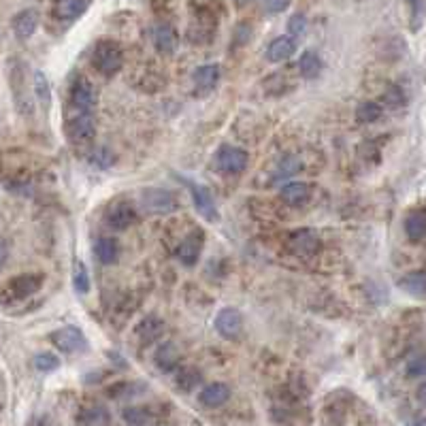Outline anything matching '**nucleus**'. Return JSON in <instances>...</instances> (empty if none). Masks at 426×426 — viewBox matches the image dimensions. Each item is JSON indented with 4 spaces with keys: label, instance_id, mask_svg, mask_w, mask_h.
Segmentation results:
<instances>
[{
    "label": "nucleus",
    "instance_id": "obj_1",
    "mask_svg": "<svg viewBox=\"0 0 426 426\" xmlns=\"http://www.w3.org/2000/svg\"><path fill=\"white\" fill-rule=\"evenodd\" d=\"M92 64L104 77H113L120 73V68L124 66V54L118 43L113 41H100L94 52H92Z\"/></svg>",
    "mask_w": 426,
    "mask_h": 426
},
{
    "label": "nucleus",
    "instance_id": "obj_2",
    "mask_svg": "<svg viewBox=\"0 0 426 426\" xmlns=\"http://www.w3.org/2000/svg\"><path fill=\"white\" fill-rule=\"evenodd\" d=\"M66 134L73 143H88L96 134V124L94 116L90 111H77L73 109V116H68L66 120Z\"/></svg>",
    "mask_w": 426,
    "mask_h": 426
},
{
    "label": "nucleus",
    "instance_id": "obj_3",
    "mask_svg": "<svg viewBox=\"0 0 426 426\" xmlns=\"http://www.w3.org/2000/svg\"><path fill=\"white\" fill-rule=\"evenodd\" d=\"M141 205L152 216H168L177 209V200L168 190L162 188H148L141 194Z\"/></svg>",
    "mask_w": 426,
    "mask_h": 426
},
{
    "label": "nucleus",
    "instance_id": "obj_4",
    "mask_svg": "<svg viewBox=\"0 0 426 426\" xmlns=\"http://www.w3.org/2000/svg\"><path fill=\"white\" fill-rule=\"evenodd\" d=\"M98 102V94L96 88L86 79V77H77L73 84H70V104L77 111H94Z\"/></svg>",
    "mask_w": 426,
    "mask_h": 426
},
{
    "label": "nucleus",
    "instance_id": "obj_5",
    "mask_svg": "<svg viewBox=\"0 0 426 426\" xmlns=\"http://www.w3.org/2000/svg\"><path fill=\"white\" fill-rule=\"evenodd\" d=\"M184 184L188 186V190H190V194H192V203H194V207L198 209L200 216H203L205 220H209V222L218 220V209H216V200H213L211 190H209L207 186L194 184V182H190V180H184Z\"/></svg>",
    "mask_w": 426,
    "mask_h": 426
},
{
    "label": "nucleus",
    "instance_id": "obj_6",
    "mask_svg": "<svg viewBox=\"0 0 426 426\" xmlns=\"http://www.w3.org/2000/svg\"><path fill=\"white\" fill-rule=\"evenodd\" d=\"M288 247L299 256H313L320 252L322 243H320V237L313 230L301 228V230H292V235L288 237Z\"/></svg>",
    "mask_w": 426,
    "mask_h": 426
},
{
    "label": "nucleus",
    "instance_id": "obj_7",
    "mask_svg": "<svg viewBox=\"0 0 426 426\" xmlns=\"http://www.w3.org/2000/svg\"><path fill=\"white\" fill-rule=\"evenodd\" d=\"M52 343L60 352H66V354H75L79 349H86V345H88L84 333L75 326H64V329H58L56 333H52Z\"/></svg>",
    "mask_w": 426,
    "mask_h": 426
},
{
    "label": "nucleus",
    "instance_id": "obj_8",
    "mask_svg": "<svg viewBox=\"0 0 426 426\" xmlns=\"http://www.w3.org/2000/svg\"><path fill=\"white\" fill-rule=\"evenodd\" d=\"M218 168L224 171V173H230V175H237L241 171H245L247 162H250V156L247 152L239 150V148H232V145H224L220 152H218Z\"/></svg>",
    "mask_w": 426,
    "mask_h": 426
},
{
    "label": "nucleus",
    "instance_id": "obj_9",
    "mask_svg": "<svg viewBox=\"0 0 426 426\" xmlns=\"http://www.w3.org/2000/svg\"><path fill=\"white\" fill-rule=\"evenodd\" d=\"M216 329L224 339H237L241 335V331H243V317H241L239 309L224 307L216 315Z\"/></svg>",
    "mask_w": 426,
    "mask_h": 426
},
{
    "label": "nucleus",
    "instance_id": "obj_10",
    "mask_svg": "<svg viewBox=\"0 0 426 426\" xmlns=\"http://www.w3.org/2000/svg\"><path fill=\"white\" fill-rule=\"evenodd\" d=\"M39 288H41V275H19L9 281L5 297L13 301H22V299L32 297Z\"/></svg>",
    "mask_w": 426,
    "mask_h": 426
},
{
    "label": "nucleus",
    "instance_id": "obj_11",
    "mask_svg": "<svg viewBox=\"0 0 426 426\" xmlns=\"http://www.w3.org/2000/svg\"><path fill=\"white\" fill-rule=\"evenodd\" d=\"M194 88H196V94L205 96L209 92H213V88L218 86L220 81V66L218 64H203L194 70Z\"/></svg>",
    "mask_w": 426,
    "mask_h": 426
},
{
    "label": "nucleus",
    "instance_id": "obj_12",
    "mask_svg": "<svg viewBox=\"0 0 426 426\" xmlns=\"http://www.w3.org/2000/svg\"><path fill=\"white\" fill-rule=\"evenodd\" d=\"M136 213L128 203H116L109 211H106V226L113 230H126L134 224Z\"/></svg>",
    "mask_w": 426,
    "mask_h": 426
},
{
    "label": "nucleus",
    "instance_id": "obj_13",
    "mask_svg": "<svg viewBox=\"0 0 426 426\" xmlns=\"http://www.w3.org/2000/svg\"><path fill=\"white\" fill-rule=\"evenodd\" d=\"M164 333V322L158 315H148L143 317L134 329L136 339L143 343V345H152L154 341H158Z\"/></svg>",
    "mask_w": 426,
    "mask_h": 426
},
{
    "label": "nucleus",
    "instance_id": "obj_14",
    "mask_svg": "<svg viewBox=\"0 0 426 426\" xmlns=\"http://www.w3.org/2000/svg\"><path fill=\"white\" fill-rule=\"evenodd\" d=\"M39 28V13L34 9H24L13 17V32L19 41H28Z\"/></svg>",
    "mask_w": 426,
    "mask_h": 426
},
{
    "label": "nucleus",
    "instance_id": "obj_15",
    "mask_svg": "<svg viewBox=\"0 0 426 426\" xmlns=\"http://www.w3.org/2000/svg\"><path fill=\"white\" fill-rule=\"evenodd\" d=\"M230 399V388L226 384H209L200 390V395H198V401L205 405V407H222L226 401Z\"/></svg>",
    "mask_w": 426,
    "mask_h": 426
},
{
    "label": "nucleus",
    "instance_id": "obj_16",
    "mask_svg": "<svg viewBox=\"0 0 426 426\" xmlns=\"http://www.w3.org/2000/svg\"><path fill=\"white\" fill-rule=\"evenodd\" d=\"M152 39H154V45L160 54L164 56H171L177 52V45H180V39H177V32L168 26V24H160L154 28V34H152Z\"/></svg>",
    "mask_w": 426,
    "mask_h": 426
},
{
    "label": "nucleus",
    "instance_id": "obj_17",
    "mask_svg": "<svg viewBox=\"0 0 426 426\" xmlns=\"http://www.w3.org/2000/svg\"><path fill=\"white\" fill-rule=\"evenodd\" d=\"M279 196H281L283 203L290 205V207H301V205H305L309 200L311 188L305 182H292V184H286L281 188Z\"/></svg>",
    "mask_w": 426,
    "mask_h": 426
},
{
    "label": "nucleus",
    "instance_id": "obj_18",
    "mask_svg": "<svg viewBox=\"0 0 426 426\" xmlns=\"http://www.w3.org/2000/svg\"><path fill=\"white\" fill-rule=\"evenodd\" d=\"M154 363L164 373H171V371H175L177 367H180V352H177L175 343H171V341L162 343L158 347V352H156Z\"/></svg>",
    "mask_w": 426,
    "mask_h": 426
},
{
    "label": "nucleus",
    "instance_id": "obj_19",
    "mask_svg": "<svg viewBox=\"0 0 426 426\" xmlns=\"http://www.w3.org/2000/svg\"><path fill=\"white\" fill-rule=\"evenodd\" d=\"M92 0H56V15L60 19L73 22L88 11Z\"/></svg>",
    "mask_w": 426,
    "mask_h": 426
},
{
    "label": "nucleus",
    "instance_id": "obj_20",
    "mask_svg": "<svg viewBox=\"0 0 426 426\" xmlns=\"http://www.w3.org/2000/svg\"><path fill=\"white\" fill-rule=\"evenodd\" d=\"M294 52H297V43H294L292 37H277V39L269 45L267 58H269L271 62H286L288 58L294 56Z\"/></svg>",
    "mask_w": 426,
    "mask_h": 426
},
{
    "label": "nucleus",
    "instance_id": "obj_21",
    "mask_svg": "<svg viewBox=\"0 0 426 426\" xmlns=\"http://www.w3.org/2000/svg\"><path fill=\"white\" fill-rule=\"evenodd\" d=\"M118 254H120V245H118V241H113L109 237L98 239L96 245H94V256L102 265H113L118 260Z\"/></svg>",
    "mask_w": 426,
    "mask_h": 426
},
{
    "label": "nucleus",
    "instance_id": "obj_22",
    "mask_svg": "<svg viewBox=\"0 0 426 426\" xmlns=\"http://www.w3.org/2000/svg\"><path fill=\"white\" fill-rule=\"evenodd\" d=\"M399 286L405 292H409L411 297L426 299V271H413V273L405 275Z\"/></svg>",
    "mask_w": 426,
    "mask_h": 426
},
{
    "label": "nucleus",
    "instance_id": "obj_23",
    "mask_svg": "<svg viewBox=\"0 0 426 426\" xmlns=\"http://www.w3.org/2000/svg\"><path fill=\"white\" fill-rule=\"evenodd\" d=\"M198 256H200V241H198V237H196V235H192V237L184 239V241H182V245L177 247V258H180V260H182L186 267L196 265Z\"/></svg>",
    "mask_w": 426,
    "mask_h": 426
},
{
    "label": "nucleus",
    "instance_id": "obj_24",
    "mask_svg": "<svg viewBox=\"0 0 426 426\" xmlns=\"http://www.w3.org/2000/svg\"><path fill=\"white\" fill-rule=\"evenodd\" d=\"M79 422L84 426H111V416L104 407L100 405H94V407H88L81 411L79 416Z\"/></svg>",
    "mask_w": 426,
    "mask_h": 426
},
{
    "label": "nucleus",
    "instance_id": "obj_25",
    "mask_svg": "<svg viewBox=\"0 0 426 426\" xmlns=\"http://www.w3.org/2000/svg\"><path fill=\"white\" fill-rule=\"evenodd\" d=\"M301 158L299 156H286L275 168V175H273V182H286L290 177H294L299 171H301Z\"/></svg>",
    "mask_w": 426,
    "mask_h": 426
},
{
    "label": "nucleus",
    "instance_id": "obj_26",
    "mask_svg": "<svg viewBox=\"0 0 426 426\" xmlns=\"http://www.w3.org/2000/svg\"><path fill=\"white\" fill-rule=\"evenodd\" d=\"M405 235L409 241H422L426 239V216L422 213H411L405 220Z\"/></svg>",
    "mask_w": 426,
    "mask_h": 426
},
{
    "label": "nucleus",
    "instance_id": "obj_27",
    "mask_svg": "<svg viewBox=\"0 0 426 426\" xmlns=\"http://www.w3.org/2000/svg\"><path fill=\"white\" fill-rule=\"evenodd\" d=\"M320 58H317V54H313V52H303L301 54V58H299V73L305 77V79H313V77H317V73H320Z\"/></svg>",
    "mask_w": 426,
    "mask_h": 426
},
{
    "label": "nucleus",
    "instance_id": "obj_28",
    "mask_svg": "<svg viewBox=\"0 0 426 426\" xmlns=\"http://www.w3.org/2000/svg\"><path fill=\"white\" fill-rule=\"evenodd\" d=\"M88 162L94 166V168H100V171H106L111 168L113 162H116V156L109 148H94L88 156Z\"/></svg>",
    "mask_w": 426,
    "mask_h": 426
},
{
    "label": "nucleus",
    "instance_id": "obj_29",
    "mask_svg": "<svg viewBox=\"0 0 426 426\" xmlns=\"http://www.w3.org/2000/svg\"><path fill=\"white\" fill-rule=\"evenodd\" d=\"M34 92H37V98L45 106H49V102H52V88H49V79L45 77V73H41V70L34 73Z\"/></svg>",
    "mask_w": 426,
    "mask_h": 426
},
{
    "label": "nucleus",
    "instance_id": "obj_30",
    "mask_svg": "<svg viewBox=\"0 0 426 426\" xmlns=\"http://www.w3.org/2000/svg\"><path fill=\"white\" fill-rule=\"evenodd\" d=\"M381 118V106L377 102H363L356 109V120L363 124H371Z\"/></svg>",
    "mask_w": 426,
    "mask_h": 426
},
{
    "label": "nucleus",
    "instance_id": "obj_31",
    "mask_svg": "<svg viewBox=\"0 0 426 426\" xmlns=\"http://www.w3.org/2000/svg\"><path fill=\"white\" fill-rule=\"evenodd\" d=\"M34 367L43 373H49V371H56L60 367V358L52 352H41V354H37V358H34Z\"/></svg>",
    "mask_w": 426,
    "mask_h": 426
},
{
    "label": "nucleus",
    "instance_id": "obj_32",
    "mask_svg": "<svg viewBox=\"0 0 426 426\" xmlns=\"http://www.w3.org/2000/svg\"><path fill=\"white\" fill-rule=\"evenodd\" d=\"M124 420L128 426H143L150 422V413L143 407H128L124 409Z\"/></svg>",
    "mask_w": 426,
    "mask_h": 426
},
{
    "label": "nucleus",
    "instance_id": "obj_33",
    "mask_svg": "<svg viewBox=\"0 0 426 426\" xmlns=\"http://www.w3.org/2000/svg\"><path fill=\"white\" fill-rule=\"evenodd\" d=\"M200 381V373L194 367H186L180 371V377H177V384H180L182 390H192L196 384Z\"/></svg>",
    "mask_w": 426,
    "mask_h": 426
},
{
    "label": "nucleus",
    "instance_id": "obj_34",
    "mask_svg": "<svg viewBox=\"0 0 426 426\" xmlns=\"http://www.w3.org/2000/svg\"><path fill=\"white\" fill-rule=\"evenodd\" d=\"M75 290L81 294H86L90 290V275H88V269L84 262L75 265Z\"/></svg>",
    "mask_w": 426,
    "mask_h": 426
},
{
    "label": "nucleus",
    "instance_id": "obj_35",
    "mask_svg": "<svg viewBox=\"0 0 426 426\" xmlns=\"http://www.w3.org/2000/svg\"><path fill=\"white\" fill-rule=\"evenodd\" d=\"M405 373H407V377H422V375H426V354L411 358L407 363V367H405Z\"/></svg>",
    "mask_w": 426,
    "mask_h": 426
},
{
    "label": "nucleus",
    "instance_id": "obj_36",
    "mask_svg": "<svg viewBox=\"0 0 426 426\" xmlns=\"http://www.w3.org/2000/svg\"><path fill=\"white\" fill-rule=\"evenodd\" d=\"M384 100L388 106H393V109H397V106H401L405 102V94L399 86H393V88H388L386 94H384Z\"/></svg>",
    "mask_w": 426,
    "mask_h": 426
},
{
    "label": "nucleus",
    "instance_id": "obj_37",
    "mask_svg": "<svg viewBox=\"0 0 426 426\" xmlns=\"http://www.w3.org/2000/svg\"><path fill=\"white\" fill-rule=\"evenodd\" d=\"M305 30H307V17L303 13H294L288 19V32L292 37H301V34H305Z\"/></svg>",
    "mask_w": 426,
    "mask_h": 426
},
{
    "label": "nucleus",
    "instance_id": "obj_38",
    "mask_svg": "<svg viewBox=\"0 0 426 426\" xmlns=\"http://www.w3.org/2000/svg\"><path fill=\"white\" fill-rule=\"evenodd\" d=\"M292 0H262V5L269 13H281L290 7Z\"/></svg>",
    "mask_w": 426,
    "mask_h": 426
},
{
    "label": "nucleus",
    "instance_id": "obj_39",
    "mask_svg": "<svg viewBox=\"0 0 426 426\" xmlns=\"http://www.w3.org/2000/svg\"><path fill=\"white\" fill-rule=\"evenodd\" d=\"M7 256H9L7 243H5V241H0V269L5 267V262H7Z\"/></svg>",
    "mask_w": 426,
    "mask_h": 426
},
{
    "label": "nucleus",
    "instance_id": "obj_40",
    "mask_svg": "<svg viewBox=\"0 0 426 426\" xmlns=\"http://www.w3.org/2000/svg\"><path fill=\"white\" fill-rule=\"evenodd\" d=\"M418 401H420L422 405H426V381L418 388Z\"/></svg>",
    "mask_w": 426,
    "mask_h": 426
},
{
    "label": "nucleus",
    "instance_id": "obj_41",
    "mask_svg": "<svg viewBox=\"0 0 426 426\" xmlns=\"http://www.w3.org/2000/svg\"><path fill=\"white\" fill-rule=\"evenodd\" d=\"M405 426H426V416H420V418H413V420H409Z\"/></svg>",
    "mask_w": 426,
    "mask_h": 426
},
{
    "label": "nucleus",
    "instance_id": "obj_42",
    "mask_svg": "<svg viewBox=\"0 0 426 426\" xmlns=\"http://www.w3.org/2000/svg\"><path fill=\"white\" fill-rule=\"evenodd\" d=\"M407 3H409V5L413 7V11L418 13V9H420V3H422V0H407Z\"/></svg>",
    "mask_w": 426,
    "mask_h": 426
},
{
    "label": "nucleus",
    "instance_id": "obj_43",
    "mask_svg": "<svg viewBox=\"0 0 426 426\" xmlns=\"http://www.w3.org/2000/svg\"><path fill=\"white\" fill-rule=\"evenodd\" d=\"M237 3H239V5H245V3H247V0H237Z\"/></svg>",
    "mask_w": 426,
    "mask_h": 426
}]
</instances>
